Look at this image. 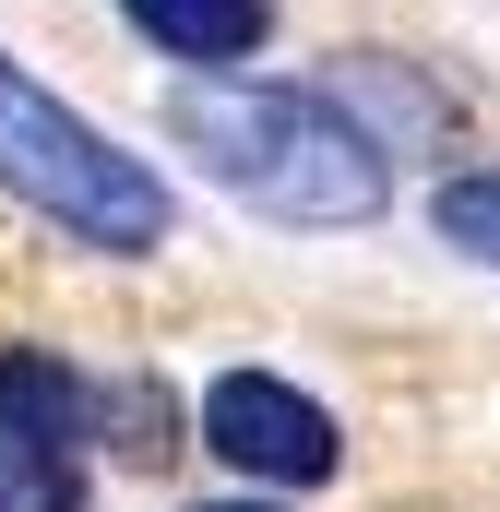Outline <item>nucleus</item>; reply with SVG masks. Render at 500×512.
I'll use <instances>...</instances> for the list:
<instances>
[{
    "label": "nucleus",
    "instance_id": "obj_6",
    "mask_svg": "<svg viewBox=\"0 0 500 512\" xmlns=\"http://www.w3.org/2000/svg\"><path fill=\"white\" fill-rule=\"evenodd\" d=\"M429 227H441L453 251L500 262V167H477V179H441V191H429Z\"/></svg>",
    "mask_w": 500,
    "mask_h": 512
},
{
    "label": "nucleus",
    "instance_id": "obj_4",
    "mask_svg": "<svg viewBox=\"0 0 500 512\" xmlns=\"http://www.w3.org/2000/svg\"><path fill=\"white\" fill-rule=\"evenodd\" d=\"M203 441L239 465V477H274V489H322L334 477V417L274 370H227L203 393Z\"/></svg>",
    "mask_w": 500,
    "mask_h": 512
},
{
    "label": "nucleus",
    "instance_id": "obj_5",
    "mask_svg": "<svg viewBox=\"0 0 500 512\" xmlns=\"http://www.w3.org/2000/svg\"><path fill=\"white\" fill-rule=\"evenodd\" d=\"M120 12L167 48V60H203V72L250 60V48H262V24H274L262 0H120Z\"/></svg>",
    "mask_w": 500,
    "mask_h": 512
},
{
    "label": "nucleus",
    "instance_id": "obj_1",
    "mask_svg": "<svg viewBox=\"0 0 500 512\" xmlns=\"http://www.w3.org/2000/svg\"><path fill=\"white\" fill-rule=\"evenodd\" d=\"M167 131L239 191L250 215H274V227H370L393 203L381 143L346 108L298 96V84H191L167 108Z\"/></svg>",
    "mask_w": 500,
    "mask_h": 512
},
{
    "label": "nucleus",
    "instance_id": "obj_7",
    "mask_svg": "<svg viewBox=\"0 0 500 512\" xmlns=\"http://www.w3.org/2000/svg\"><path fill=\"white\" fill-rule=\"evenodd\" d=\"M227 512H262V501H227Z\"/></svg>",
    "mask_w": 500,
    "mask_h": 512
},
{
    "label": "nucleus",
    "instance_id": "obj_2",
    "mask_svg": "<svg viewBox=\"0 0 500 512\" xmlns=\"http://www.w3.org/2000/svg\"><path fill=\"white\" fill-rule=\"evenodd\" d=\"M0 191L84 251H155L167 239V179L143 155H120L96 120H72L60 96H36L12 72V48H0Z\"/></svg>",
    "mask_w": 500,
    "mask_h": 512
},
{
    "label": "nucleus",
    "instance_id": "obj_3",
    "mask_svg": "<svg viewBox=\"0 0 500 512\" xmlns=\"http://www.w3.org/2000/svg\"><path fill=\"white\" fill-rule=\"evenodd\" d=\"M0 512H84V382L0 358Z\"/></svg>",
    "mask_w": 500,
    "mask_h": 512
}]
</instances>
